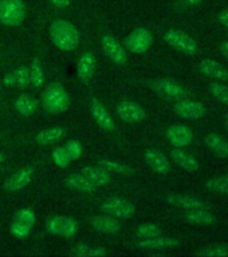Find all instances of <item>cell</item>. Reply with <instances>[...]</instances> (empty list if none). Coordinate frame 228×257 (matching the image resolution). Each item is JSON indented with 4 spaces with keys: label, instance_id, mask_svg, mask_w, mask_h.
Wrapping results in <instances>:
<instances>
[{
    "label": "cell",
    "instance_id": "obj_1",
    "mask_svg": "<svg viewBox=\"0 0 228 257\" xmlns=\"http://www.w3.org/2000/svg\"><path fill=\"white\" fill-rule=\"evenodd\" d=\"M51 42L62 51H72L78 47L80 34L67 20H55L50 27Z\"/></svg>",
    "mask_w": 228,
    "mask_h": 257
},
{
    "label": "cell",
    "instance_id": "obj_2",
    "mask_svg": "<svg viewBox=\"0 0 228 257\" xmlns=\"http://www.w3.org/2000/svg\"><path fill=\"white\" fill-rule=\"evenodd\" d=\"M43 106L51 114H60L67 110L70 106V98L62 84L52 83L44 90Z\"/></svg>",
    "mask_w": 228,
    "mask_h": 257
},
{
    "label": "cell",
    "instance_id": "obj_3",
    "mask_svg": "<svg viewBox=\"0 0 228 257\" xmlns=\"http://www.w3.org/2000/svg\"><path fill=\"white\" fill-rule=\"evenodd\" d=\"M26 6L22 0H0V23L7 27H15L23 23Z\"/></svg>",
    "mask_w": 228,
    "mask_h": 257
},
{
    "label": "cell",
    "instance_id": "obj_4",
    "mask_svg": "<svg viewBox=\"0 0 228 257\" xmlns=\"http://www.w3.org/2000/svg\"><path fill=\"white\" fill-rule=\"evenodd\" d=\"M165 42L185 55L192 56L197 52L196 42L180 30H169L165 34Z\"/></svg>",
    "mask_w": 228,
    "mask_h": 257
},
{
    "label": "cell",
    "instance_id": "obj_5",
    "mask_svg": "<svg viewBox=\"0 0 228 257\" xmlns=\"http://www.w3.org/2000/svg\"><path fill=\"white\" fill-rule=\"evenodd\" d=\"M46 229L52 234H56V236L71 238L78 232V222L71 217L56 216L47 221Z\"/></svg>",
    "mask_w": 228,
    "mask_h": 257
},
{
    "label": "cell",
    "instance_id": "obj_6",
    "mask_svg": "<svg viewBox=\"0 0 228 257\" xmlns=\"http://www.w3.org/2000/svg\"><path fill=\"white\" fill-rule=\"evenodd\" d=\"M148 86L160 95L169 98V99H179L184 98L187 91L185 88L172 79H165V78H159V79L148 80Z\"/></svg>",
    "mask_w": 228,
    "mask_h": 257
},
{
    "label": "cell",
    "instance_id": "obj_7",
    "mask_svg": "<svg viewBox=\"0 0 228 257\" xmlns=\"http://www.w3.org/2000/svg\"><path fill=\"white\" fill-rule=\"evenodd\" d=\"M173 111L183 119L197 120L204 118L205 114H207V108H205L204 104L197 102V100L181 99L175 104Z\"/></svg>",
    "mask_w": 228,
    "mask_h": 257
},
{
    "label": "cell",
    "instance_id": "obj_8",
    "mask_svg": "<svg viewBox=\"0 0 228 257\" xmlns=\"http://www.w3.org/2000/svg\"><path fill=\"white\" fill-rule=\"evenodd\" d=\"M153 43L152 34L148 28H137L133 32L129 34V36L125 39V47L129 51L136 52V54H142L148 50Z\"/></svg>",
    "mask_w": 228,
    "mask_h": 257
},
{
    "label": "cell",
    "instance_id": "obj_9",
    "mask_svg": "<svg viewBox=\"0 0 228 257\" xmlns=\"http://www.w3.org/2000/svg\"><path fill=\"white\" fill-rule=\"evenodd\" d=\"M101 209L105 214L116 217V218H129L134 214V206L132 202H129L122 198H109L104 201L101 205Z\"/></svg>",
    "mask_w": 228,
    "mask_h": 257
},
{
    "label": "cell",
    "instance_id": "obj_10",
    "mask_svg": "<svg viewBox=\"0 0 228 257\" xmlns=\"http://www.w3.org/2000/svg\"><path fill=\"white\" fill-rule=\"evenodd\" d=\"M167 202L172 206L183 209H209L211 204L201 200L199 197L188 196V194H169L167 197Z\"/></svg>",
    "mask_w": 228,
    "mask_h": 257
},
{
    "label": "cell",
    "instance_id": "obj_11",
    "mask_svg": "<svg viewBox=\"0 0 228 257\" xmlns=\"http://www.w3.org/2000/svg\"><path fill=\"white\" fill-rule=\"evenodd\" d=\"M117 114L125 122H141L146 118V112L140 104L124 100L117 104Z\"/></svg>",
    "mask_w": 228,
    "mask_h": 257
},
{
    "label": "cell",
    "instance_id": "obj_12",
    "mask_svg": "<svg viewBox=\"0 0 228 257\" xmlns=\"http://www.w3.org/2000/svg\"><path fill=\"white\" fill-rule=\"evenodd\" d=\"M169 142L176 146V148H184L188 145L192 144L193 141V133L188 126L184 124H173L168 128L167 133Z\"/></svg>",
    "mask_w": 228,
    "mask_h": 257
},
{
    "label": "cell",
    "instance_id": "obj_13",
    "mask_svg": "<svg viewBox=\"0 0 228 257\" xmlns=\"http://www.w3.org/2000/svg\"><path fill=\"white\" fill-rule=\"evenodd\" d=\"M180 244L179 240L168 236H155L150 238H142L137 242V246L145 250H165V249H172Z\"/></svg>",
    "mask_w": 228,
    "mask_h": 257
},
{
    "label": "cell",
    "instance_id": "obj_14",
    "mask_svg": "<svg viewBox=\"0 0 228 257\" xmlns=\"http://www.w3.org/2000/svg\"><path fill=\"white\" fill-rule=\"evenodd\" d=\"M34 174L35 172L30 168H24L18 170L16 173H14L11 177H8L6 182H4V188L7 189L8 192H18V190H22L23 188H26L31 180L34 178Z\"/></svg>",
    "mask_w": 228,
    "mask_h": 257
},
{
    "label": "cell",
    "instance_id": "obj_15",
    "mask_svg": "<svg viewBox=\"0 0 228 257\" xmlns=\"http://www.w3.org/2000/svg\"><path fill=\"white\" fill-rule=\"evenodd\" d=\"M102 47H104L105 54L108 55L109 59H112L114 63L122 64L126 62L128 56L125 52V48L118 43V40L114 39L113 36L105 35L102 38Z\"/></svg>",
    "mask_w": 228,
    "mask_h": 257
},
{
    "label": "cell",
    "instance_id": "obj_16",
    "mask_svg": "<svg viewBox=\"0 0 228 257\" xmlns=\"http://www.w3.org/2000/svg\"><path fill=\"white\" fill-rule=\"evenodd\" d=\"M171 157L181 169H184L187 172L196 173L200 170V162L197 161L196 157H193L191 153L185 152L181 148L173 149L171 152Z\"/></svg>",
    "mask_w": 228,
    "mask_h": 257
},
{
    "label": "cell",
    "instance_id": "obj_17",
    "mask_svg": "<svg viewBox=\"0 0 228 257\" xmlns=\"http://www.w3.org/2000/svg\"><path fill=\"white\" fill-rule=\"evenodd\" d=\"M199 70L204 75L209 76V78H213V79L221 80V82L228 80V70L224 66H221L217 60L209 59V58H205V59L200 60L199 62Z\"/></svg>",
    "mask_w": 228,
    "mask_h": 257
},
{
    "label": "cell",
    "instance_id": "obj_18",
    "mask_svg": "<svg viewBox=\"0 0 228 257\" xmlns=\"http://www.w3.org/2000/svg\"><path fill=\"white\" fill-rule=\"evenodd\" d=\"M145 161L155 172L160 174H168L171 172V164L168 158L157 149H148L145 152Z\"/></svg>",
    "mask_w": 228,
    "mask_h": 257
},
{
    "label": "cell",
    "instance_id": "obj_19",
    "mask_svg": "<svg viewBox=\"0 0 228 257\" xmlns=\"http://www.w3.org/2000/svg\"><path fill=\"white\" fill-rule=\"evenodd\" d=\"M96 70V56L93 52H84L77 64V74L82 82H88Z\"/></svg>",
    "mask_w": 228,
    "mask_h": 257
},
{
    "label": "cell",
    "instance_id": "obj_20",
    "mask_svg": "<svg viewBox=\"0 0 228 257\" xmlns=\"http://www.w3.org/2000/svg\"><path fill=\"white\" fill-rule=\"evenodd\" d=\"M81 173L85 177H88L89 180L92 181L96 186H106L110 184V172H108L106 169L102 166H86L81 170Z\"/></svg>",
    "mask_w": 228,
    "mask_h": 257
},
{
    "label": "cell",
    "instance_id": "obj_21",
    "mask_svg": "<svg viewBox=\"0 0 228 257\" xmlns=\"http://www.w3.org/2000/svg\"><path fill=\"white\" fill-rule=\"evenodd\" d=\"M93 228L105 234H113V233L120 232L121 225L116 220V217H112L106 214V216H96L92 220Z\"/></svg>",
    "mask_w": 228,
    "mask_h": 257
},
{
    "label": "cell",
    "instance_id": "obj_22",
    "mask_svg": "<svg viewBox=\"0 0 228 257\" xmlns=\"http://www.w3.org/2000/svg\"><path fill=\"white\" fill-rule=\"evenodd\" d=\"M185 220L188 221L189 224L205 225V226L216 224V216L209 212L208 209H191L187 213Z\"/></svg>",
    "mask_w": 228,
    "mask_h": 257
},
{
    "label": "cell",
    "instance_id": "obj_23",
    "mask_svg": "<svg viewBox=\"0 0 228 257\" xmlns=\"http://www.w3.org/2000/svg\"><path fill=\"white\" fill-rule=\"evenodd\" d=\"M90 110H92V114L93 116H94V119L97 120V123L100 124L101 127L105 128V130H113V128H114L113 118L110 116V114L106 111V108H105L98 100H93L92 106H90Z\"/></svg>",
    "mask_w": 228,
    "mask_h": 257
},
{
    "label": "cell",
    "instance_id": "obj_24",
    "mask_svg": "<svg viewBox=\"0 0 228 257\" xmlns=\"http://www.w3.org/2000/svg\"><path fill=\"white\" fill-rule=\"evenodd\" d=\"M64 184L67 185L68 188L77 192L82 193H92L96 190V185L93 184L92 181L89 180L88 177H85L84 174H72V176L67 177Z\"/></svg>",
    "mask_w": 228,
    "mask_h": 257
},
{
    "label": "cell",
    "instance_id": "obj_25",
    "mask_svg": "<svg viewBox=\"0 0 228 257\" xmlns=\"http://www.w3.org/2000/svg\"><path fill=\"white\" fill-rule=\"evenodd\" d=\"M205 144L217 157L228 158V141L217 134L205 136Z\"/></svg>",
    "mask_w": 228,
    "mask_h": 257
},
{
    "label": "cell",
    "instance_id": "obj_26",
    "mask_svg": "<svg viewBox=\"0 0 228 257\" xmlns=\"http://www.w3.org/2000/svg\"><path fill=\"white\" fill-rule=\"evenodd\" d=\"M6 84H16L20 90L27 88L30 84V70L26 66H20L14 74H10L4 78Z\"/></svg>",
    "mask_w": 228,
    "mask_h": 257
},
{
    "label": "cell",
    "instance_id": "obj_27",
    "mask_svg": "<svg viewBox=\"0 0 228 257\" xmlns=\"http://www.w3.org/2000/svg\"><path fill=\"white\" fill-rule=\"evenodd\" d=\"M64 136V128L63 127H48L46 130H42L38 133L35 141L36 144L39 145H51L55 144L58 141Z\"/></svg>",
    "mask_w": 228,
    "mask_h": 257
},
{
    "label": "cell",
    "instance_id": "obj_28",
    "mask_svg": "<svg viewBox=\"0 0 228 257\" xmlns=\"http://www.w3.org/2000/svg\"><path fill=\"white\" fill-rule=\"evenodd\" d=\"M16 110L22 114L23 116L32 115L36 110V100L32 99L31 96L27 94H23L18 98L15 103Z\"/></svg>",
    "mask_w": 228,
    "mask_h": 257
},
{
    "label": "cell",
    "instance_id": "obj_29",
    "mask_svg": "<svg viewBox=\"0 0 228 257\" xmlns=\"http://www.w3.org/2000/svg\"><path fill=\"white\" fill-rule=\"evenodd\" d=\"M207 189L211 193L228 196V176L213 177L207 182Z\"/></svg>",
    "mask_w": 228,
    "mask_h": 257
},
{
    "label": "cell",
    "instance_id": "obj_30",
    "mask_svg": "<svg viewBox=\"0 0 228 257\" xmlns=\"http://www.w3.org/2000/svg\"><path fill=\"white\" fill-rule=\"evenodd\" d=\"M35 214H34L32 210H30V209H22V210H19V212L15 214L12 224L20 225V226H24V228H27L31 230L34 224H35Z\"/></svg>",
    "mask_w": 228,
    "mask_h": 257
},
{
    "label": "cell",
    "instance_id": "obj_31",
    "mask_svg": "<svg viewBox=\"0 0 228 257\" xmlns=\"http://www.w3.org/2000/svg\"><path fill=\"white\" fill-rule=\"evenodd\" d=\"M98 165L102 166L104 169H106L108 172L110 173H116V174H122V176H132L133 170L125 165L120 164V162H114L112 160H98Z\"/></svg>",
    "mask_w": 228,
    "mask_h": 257
},
{
    "label": "cell",
    "instance_id": "obj_32",
    "mask_svg": "<svg viewBox=\"0 0 228 257\" xmlns=\"http://www.w3.org/2000/svg\"><path fill=\"white\" fill-rule=\"evenodd\" d=\"M30 83L35 88H39L43 86L44 83V74L43 68H42V63L40 60L36 58L34 59L31 64V70H30Z\"/></svg>",
    "mask_w": 228,
    "mask_h": 257
},
{
    "label": "cell",
    "instance_id": "obj_33",
    "mask_svg": "<svg viewBox=\"0 0 228 257\" xmlns=\"http://www.w3.org/2000/svg\"><path fill=\"white\" fill-rule=\"evenodd\" d=\"M208 91L215 99L228 106V86L223 84L221 82H213L208 86Z\"/></svg>",
    "mask_w": 228,
    "mask_h": 257
},
{
    "label": "cell",
    "instance_id": "obj_34",
    "mask_svg": "<svg viewBox=\"0 0 228 257\" xmlns=\"http://www.w3.org/2000/svg\"><path fill=\"white\" fill-rule=\"evenodd\" d=\"M196 256L201 257H228V244H219L207 246L196 253Z\"/></svg>",
    "mask_w": 228,
    "mask_h": 257
},
{
    "label": "cell",
    "instance_id": "obj_35",
    "mask_svg": "<svg viewBox=\"0 0 228 257\" xmlns=\"http://www.w3.org/2000/svg\"><path fill=\"white\" fill-rule=\"evenodd\" d=\"M137 236L140 238H150V237L159 236L161 229L156 224H141L136 230Z\"/></svg>",
    "mask_w": 228,
    "mask_h": 257
},
{
    "label": "cell",
    "instance_id": "obj_36",
    "mask_svg": "<svg viewBox=\"0 0 228 257\" xmlns=\"http://www.w3.org/2000/svg\"><path fill=\"white\" fill-rule=\"evenodd\" d=\"M74 253H75V254H80V256H96V257L105 256V254H106L104 248H93V246H89V245H85V244L75 245Z\"/></svg>",
    "mask_w": 228,
    "mask_h": 257
},
{
    "label": "cell",
    "instance_id": "obj_37",
    "mask_svg": "<svg viewBox=\"0 0 228 257\" xmlns=\"http://www.w3.org/2000/svg\"><path fill=\"white\" fill-rule=\"evenodd\" d=\"M52 158L59 168H67L70 162V157L67 156V152L64 148H56L52 152Z\"/></svg>",
    "mask_w": 228,
    "mask_h": 257
},
{
    "label": "cell",
    "instance_id": "obj_38",
    "mask_svg": "<svg viewBox=\"0 0 228 257\" xmlns=\"http://www.w3.org/2000/svg\"><path fill=\"white\" fill-rule=\"evenodd\" d=\"M64 149H66L67 156L70 157V160H77V158H80L81 154H82V145H81L78 141H68Z\"/></svg>",
    "mask_w": 228,
    "mask_h": 257
},
{
    "label": "cell",
    "instance_id": "obj_39",
    "mask_svg": "<svg viewBox=\"0 0 228 257\" xmlns=\"http://www.w3.org/2000/svg\"><path fill=\"white\" fill-rule=\"evenodd\" d=\"M55 7H59V8H64L67 7L68 4H70V0H50Z\"/></svg>",
    "mask_w": 228,
    "mask_h": 257
},
{
    "label": "cell",
    "instance_id": "obj_40",
    "mask_svg": "<svg viewBox=\"0 0 228 257\" xmlns=\"http://www.w3.org/2000/svg\"><path fill=\"white\" fill-rule=\"evenodd\" d=\"M219 22H220L224 27L228 28V10L223 11L220 15H219Z\"/></svg>",
    "mask_w": 228,
    "mask_h": 257
},
{
    "label": "cell",
    "instance_id": "obj_41",
    "mask_svg": "<svg viewBox=\"0 0 228 257\" xmlns=\"http://www.w3.org/2000/svg\"><path fill=\"white\" fill-rule=\"evenodd\" d=\"M219 50L223 55L225 56L228 59V40H224V42H221L220 46H219Z\"/></svg>",
    "mask_w": 228,
    "mask_h": 257
},
{
    "label": "cell",
    "instance_id": "obj_42",
    "mask_svg": "<svg viewBox=\"0 0 228 257\" xmlns=\"http://www.w3.org/2000/svg\"><path fill=\"white\" fill-rule=\"evenodd\" d=\"M184 2L187 4H189V6H196V4L201 3L203 0H184Z\"/></svg>",
    "mask_w": 228,
    "mask_h": 257
},
{
    "label": "cell",
    "instance_id": "obj_43",
    "mask_svg": "<svg viewBox=\"0 0 228 257\" xmlns=\"http://www.w3.org/2000/svg\"><path fill=\"white\" fill-rule=\"evenodd\" d=\"M4 161V154L3 153H0V162H3Z\"/></svg>",
    "mask_w": 228,
    "mask_h": 257
},
{
    "label": "cell",
    "instance_id": "obj_44",
    "mask_svg": "<svg viewBox=\"0 0 228 257\" xmlns=\"http://www.w3.org/2000/svg\"><path fill=\"white\" fill-rule=\"evenodd\" d=\"M225 124H227V127H228V115L225 116Z\"/></svg>",
    "mask_w": 228,
    "mask_h": 257
}]
</instances>
